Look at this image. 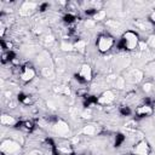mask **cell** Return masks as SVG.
<instances>
[{"mask_svg":"<svg viewBox=\"0 0 155 155\" xmlns=\"http://www.w3.org/2000/svg\"><path fill=\"white\" fill-rule=\"evenodd\" d=\"M0 149L4 154H7V155H12V154H16L21 150V145L20 143L15 142L12 140H6L1 143L0 145Z\"/></svg>","mask_w":155,"mask_h":155,"instance_id":"6da1fadb","label":"cell"},{"mask_svg":"<svg viewBox=\"0 0 155 155\" xmlns=\"http://www.w3.org/2000/svg\"><path fill=\"white\" fill-rule=\"evenodd\" d=\"M124 41H125V46L128 50H135L136 46L138 45V35L133 32L128 30L124 34Z\"/></svg>","mask_w":155,"mask_h":155,"instance_id":"7a4b0ae2","label":"cell"},{"mask_svg":"<svg viewBox=\"0 0 155 155\" xmlns=\"http://www.w3.org/2000/svg\"><path fill=\"white\" fill-rule=\"evenodd\" d=\"M113 44H114L113 38L107 36V35H102V36H100L98 44H97V45H98V50L101 52H107L112 48Z\"/></svg>","mask_w":155,"mask_h":155,"instance_id":"3957f363","label":"cell"},{"mask_svg":"<svg viewBox=\"0 0 155 155\" xmlns=\"http://www.w3.org/2000/svg\"><path fill=\"white\" fill-rule=\"evenodd\" d=\"M79 74H80V76L83 78L84 80L90 81V80L92 79V70H91V67H90L88 64H84V66L81 67Z\"/></svg>","mask_w":155,"mask_h":155,"instance_id":"277c9868","label":"cell"},{"mask_svg":"<svg viewBox=\"0 0 155 155\" xmlns=\"http://www.w3.org/2000/svg\"><path fill=\"white\" fill-rule=\"evenodd\" d=\"M35 9V3H29V1H26L23 3V5L21 6V10H20V13L22 16H28L32 13V11H33Z\"/></svg>","mask_w":155,"mask_h":155,"instance_id":"5b68a950","label":"cell"},{"mask_svg":"<svg viewBox=\"0 0 155 155\" xmlns=\"http://www.w3.org/2000/svg\"><path fill=\"white\" fill-rule=\"evenodd\" d=\"M55 131L58 135H67L69 132V126H68L67 122L61 120L55 125Z\"/></svg>","mask_w":155,"mask_h":155,"instance_id":"8992f818","label":"cell"},{"mask_svg":"<svg viewBox=\"0 0 155 155\" xmlns=\"http://www.w3.org/2000/svg\"><path fill=\"white\" fill-rule=\"evenodd\" d=\"M114 101V93L112 91H105L102 93V96L98 98V102L101 104H109Z\"/></svg>","mask_w":155,"mask_h":155,"instance_id":"52a82bcc","label":"cell"},{"mask_svg":"<svg viewBox=\"0 0 155 155\" xmlns=\"http://www.w3.org/2000/svg\"><path fill=\"white\" fill-rule=\"evenodd\" d=\"M34 76H35V72H34V69L28 68V67L24 68L23 72H22V74H21V79L24 80V81H29V80L33 79Z\"/></svg>","mask_w":155,"mask_h":155,"instance_id":"ba28073f","label":"cell"},{"mask_svg":"<svg viewBox=\"0 0 155 155\" xmlns=\"http://www.w3.org/2000/svg\"><path fill=\"white\" fill-rule=\"evenodd\" d=\"M148 144H147V142L142 141L140 142L137 145H136V154L137 155H148Z\"/></svg>","mask_w":155,"mask_h":155,"instance_id":"9c48e42d","label":"cell"},{"mask_svg":"<svg viewBox=\"0 0 155 155\" xmlns=\"http://www.w3.org/2000/svg\"><path fill=\"white\" fill-rule=\"evenodd\" d=\"M153 109L149 107V105H142L137 109V113L140 114V115H148V114H151Z\"/></svg>","mask_w":155,"mask_h":155,"instance_id":"30bf717a","label":"cell"},{"mask_svg":"<svg viewBox=\"0 0 155 155\" xmlns=\"http://www.w3.org/2000/svg\"><path fill=\"white\" fill-rule=\"evenodd\" d=\"M1 124L3 125H13L15 124V119L10 115H6V114H3L1 115Z\"/></svg>","mask_w":155,"mask_h":155,"instance_id":"8fae6325","label":"cell"},{"mask_svg":"<svg viewBox=\"0 0 155 155\" xmlns=\"http://www.w3.org/2000/svg\"><path fill=\"white\" fill-rule=\"evenodd\" d=\"M83 133H85V135H87V136H92V135L96 133V128H95V126H92V125H87V126H85V127L83 128Z\"/></svg>","mask_w":155,"mask_h":155,"instance_id":"7c38bea8","label":"cell"},{"mask_svg":"<svg viewBox=\"0 0 155 155\" xmlns=\"http://www.w3.org/2000/svg\"><path fill=\"white\" fill-rule=\"evenodd\" d=\"M131 76L133 78L135 81H140V80H142L143 74H142V72H141V70L135 69V70H132V73H131Z\"/></svg>","mask_w":155,"mask_h":155,"instance_id":"4fadbf2b","label":"cell"},{"mask_svg":"<svg viewBox=\"0 0 155 155\" xmlns=\"http://www.w3.org/2000/svg\"><path fill=\"white\" fill-rule=\"evenodd\" d=\"M85 47H86V43L85 41H78L75 44V48L79 52H84L85 51Z\"/></svg>","mask_w":155,"mask_h":155,"instance_id":"5bb4252c","label":"cell"},{"mask_svg":"<svg viewBox=\"0 0 155 155\" xmlns=\"http://www.w3.org/2000/svg\"><path fill=\"white\" fill-rule=\"evenodd\" d=\"M104 17H105V11L101 10L100 12H97V13L95 15V17H93V20H95V21H101V20H103Z\"/></svg>","mask_w":155,"mask_h":155,"instance_id":"9a60e30c","label":"cell"},{"mask_svg":"<svg viewBox=\"0 0 155 155\" xmlns=\"http://www.w3.org/2000/svg\"><path fill=\"white\" fill-rule=\"evenodd\" d=\"M116 87L120 88V90L125 87V79L124 78H118L116 79Z\"/></svg>","mask_w":155,"mask_h":155,"instance_id":"2e32d148","label":"cell"},{"mask_svg":"<svg viewBox=\"0 0 155 155\" xmlns=\"http://www.w3.org/2000/svg\"><path fill=\"white\" fill-rule=\"evenodd\" d=\"M148 44H149L151 47H154V48H155V34H153V35H150V36H149Z\"/></svg>","mask_w":155,"mask_h":155,"instance_id":"e0dca14e","label":"cell"},{"mask_svg":"<svg viewBox=\"0 0 155 155\" xmlns=\"http://www.w3.org/2000/svg\"><path fill=\"white\" fill-rule=\"evenodd\" d=\"M143 90L145 92H149L150 90H151V84H149V83H147V84H144V86H143Z\"/></svg>","mask_w":155,"mask_h":155,"instance_id":"ac0fdd59","label":"cell"},{"mask_svg":"<svg viewBox=\"0 0 155 155\" xmlns=\"http://www.w3.org/2000/svg\"><path fill=\"white\" fill-rule=\"evenodd\" d=\"M62 48H63V50H66V51H70L72 50V48H73V46L72 45H67V44H62Z\"/></svg>","mask_w":155,"mask_h":155,"instance_id":"d6986e66","label":"cell"},{"mask_svg":"<svg viewBox=\"0 0 155 155\" xmlns=\"http://www.w3.org/2000/svg\"><path fill=\"white\" fill-rule=\"evenodd\" d=\"M138 45L141 46V50H145V48H147V45L144 43H138Z\"/></svg>","mask_w":155,"mask_h":155,"instance_id":"ffe728a7","label":"cell"},{"mask_svg":"<svg viewBox=\"0 0 155 155\" xmlns=\"http://www.w3.org/2000/svg\"><path fill=\"white\" fill-rule=\"evenodd\" d=\"M52 41H53V38H52V36H50V38L47 36V38H46V43H52Z\"/></svg>","mask_w":155,"mask_h":155,"instance_id":"44dd1931","label":"cell"},{"mask_svg":"<svg viewBox=\"0 0 155 155\" xmlns=\"http://www.w3.org/2000/svg\"><path fill=\"white\" fill-rule=\"evenodd\" d=\"M92 26H93V22H91V21L86 22V27H92Z\"/></svg>","mask_w":155,"mask_h":155,"instance_id":"7402d4cb","label":"cell"},{"mask_svg":"<svg viewBox=\"0 0 155 155\" xmlns=\"http://www.w3.org/2000/svg\"><path fill=\"white\" fill-rule=\"evenodd\" d=\"M29 155H43L41 153H39V151H32Z\"/></svg>","mask_w":155,"mask_h":155,"instance_id":"603a6c76","label":"cell"},{"mask_svg":"<svg viewBox=\"0 0 155 155\" xmlns=\"http://www.w3.org/2000/svg\"><path fill=\"white\" fill-rule=\"evenodd\" d=\"M150 18H151V21H154V22H155V12H153V13L150 15Z\"/></svg>","mask_w":155,"mask_h":155,"instance_id":"cb8c5ba5","label":"cell"},{"mask_svg":"<svg viewBox=\"0 0 155 155\" xmlns=\"http://www.w3.org/2000/svg\"><path fill=\"white\" fill-rule=\"evenodd\" d=\"M29 102H30V100H28V98L24 100V103H29Z\"/></svg>","mask_w":155,"mask_h":155,"instance_id":"d4e9b609","label":"cell"}]
</instances>
